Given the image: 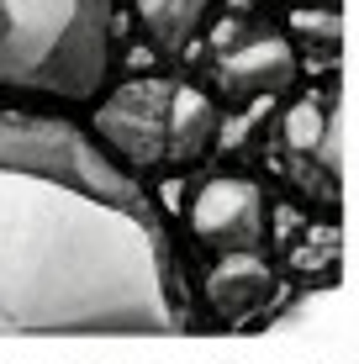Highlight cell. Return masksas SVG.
Returning a JSON list of instances; mask_svg holds the SVG:
<instances>
[{
  "label": "cell",
  "instance_id": "obj_1",
  "mask_svg": "<svg viewBox=\"0 0 359 364\" xmlns=\"http://www.w3.org/2000/svg\"><path fill=\"white\" fill-rule=\"evenodd\" d=\"M180 259L138 174L74 122L0 111V333H185Z\"/></svg>",
  "mask_w": 359,
  "mask_h": 364
},
{
  "label": "cell",
  "instance_id": "obj_2",
  "mask_svg": "<svg viewBox=\"0 0 359 364\" xmlns=\"http://www.w3.org/2000/svg\"><path fill=\"white\" fill-rule=\"evenodd\" d=\"M117 0H0V90L90 100L111 69Z\"/></svg>",
  "mask_w": 359,
  "mask_h": 364
},
{
  "label": "cell",
  "instance_id": "obj_3",
  "mask_svg": "<svg viewBox=\"0 0 359 364\" xmlns=\"http://www.w3.org/2000/svg\"><path fill=\"white\" fill-rule=\"evenodd\" d=\"M169 95L159 80H143V85H127L95 111V132L117 148L127 164H159L169 159Z\"/></svg>",
  "mask_w": 359,
  "mask_h": 364
},
{
  "label": "cell",
  "instance_id": "obj_4",
  "mask_svg": "<svg viewBox=\"0 0 359 364\" xmlns=\"http://www.w3.org/2000/svg\"><path fill=\"white\" fill-rule=\"evenodd\" d=\"M191 228L206 248L259 254V243H264V196L249 180H206L191 206Z\"/></svg>",
  "mask_w": 359,
  "mask_h": 364
},
{
  "label": "cell",
  "instance_id": "obj_5",
  "mask_svg": "<svg viewBox=\"0 0 359 364\" xmlns=\"http://www.w3.org/2000/svg\"><path fill=\"white\" fill-rule=\"evenodd\" d=\"M296 80V53L286 37H249L217 58V85L232 100H264Z\"/></svg>",
  "mask_w": 359,
  "mask_h": 364
},
{
  "label": "cell",
  "instance_id": "obj_6",
  "mask_svg": "<svg viewBox=\"0 0 359 364\" xmlns=\"http://www.w3.org/2000/svg\"><path fill=\"white\" fill-rule=\"evenodd\" d=\"M275 291V274L259 254H222V264L206 274V306L222 322H249Z\"/></svg>",
  "mask_w": 359,
  "mask_h": 364
},
{
  "label": "cell",
  "instance_id": "obj_7",
  "mask_svg": "<svg viewBox=\"0 0 359 364\" xmlns=\"http://www.w3.org/2000/svg\"><path fill=\"white\" fill-rule=\"evenodd\" d=\"M212 132H217V106L201 90L180 85V90L169 95V159H175V164L195 159L212 143Z\"/></svg>",
  "mask_w": 359,
  "mask_h": 364
},
{
  "label": "cell",
  "instance_id": "obj_8",
  "mask_svg": "<svg viewBox=\"0 0 359 364\" xmlns=\"http://www.w3.org/2000/svg\"><path fill=\"white\" fill-rule=\"evenodd\" d=\"M206 6L212 0H138V16H143V27H148L159 53H180L195 37V27H201Z\"/></svg>",
  "mask_w": 359,
  "mask_h": 364
},
{
  "label": "cell",
  "instance_id": "obj_9",
  "mask_svg": "<svg viewBox=\"0 0 359 364\" xmlns=\"http://www.w3.org/2000/svg\"><path fill=\"white\" fill-rule=\"evenodd\" d=\"M280 132H286V148L291 154H306V159H323V143L333 137V117L323 100H296V106L280 117Z\"/></svg>",
  "mask_w": 359,
  "mask_h": 364
},
{
  "label": "cell",
  "instance_id": "obj_10",
  "mask_svg": "<svg viewBox=\"0 0 359 364\" xmlns=\"http://www.w3.org/2000/svg\"><path fill=\"white\" fill-rule=\"evenodd\" d=\"M333 306H338V301H333V291H317V296L296 301V306L275 322V328H312V322H328V317H333Z\"/></svg>",
  "mask_w": 359,
  "mask_h": 364
},
{
  "label": "cell",
  "instance_id": "obj_11",
  "mask_svg": "<svg viewBox=\"0 0 359 364\" xmlns=\"http://www.w3.org/2000/svg\"><path fill=\"white\" fill-rule=\"evenodd\" d=\"M291 27L301 32V37H317L323 48H333L338 43V11H291Z\"/></svg>",
  "mask_w": 359,
  "mask_h": 364
},
{
  "label": "cell",
  "instance_id": "obj_12",
  "mask_svg": "<svg viewBox=\"0 0 359 364\" xmlns=\"http://www.w3.org/2000/svg\"><path fill=\"white\" fill-rule=\"evenodd\" d=\"M333 254H338V237L333 232H312V243L301 237V248H291V264L296 269H317V264H328Z\"/></svg>",
  "mask_w": 359,
  "mask_h": 364
}]
</instances>
